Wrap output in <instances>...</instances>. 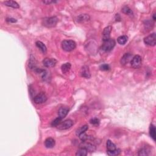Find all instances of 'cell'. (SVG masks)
<instances>
[{
	"instance_id": "10",
	"label": "cell",
	"mask_w": 156,
	"mask_h": 156,
	"mask_svg": "<svg viewBox=\"0 0 156 156\" xmlns=\"http://www.w3.org/2000/svg\"><path fill=\"white\" fill-rule=\"evenodd\" d=\"M112 28V26H109L105 28L104 31L103 33V42L108 40L109 39H110V33H111Z\"/></svg>"
},
{
	"instance_id": "6",
	"label": "cell",
	"mask_w": 156,
	"mask_h": 156,
	"mask_svg": "<svg viewBox=\"0 0 156 156\" xmlns=\"http://www.w3.org/2000/svg\"><path fill=\"white\" fill-rule=\"evenodd\" d=\"M73 125V121L71 120H67L61 122L59 125L57 126V128L59 130H66L72 126Z\"/></svg>"
},
{
	"instance_id": "27",
	"label": "cell",
	"mask_w": 156,
	"mask_h": 156,
	"mask_svg": "<svg viewBox=\"0 0 156 156\" xmlns=\"http://www.w3.org/2000/svg\"><path fill=\"white\" fill-rule=\"evenodd\" d=\"M79 138L82 141V142L87 141L90 138L89 136H88V135L85 134V132L80 134L79 135Z\"/></svg>"
},
{
	"instance_id": "20",
	"label": "cell",
	"mask_w": 156,
	"mask_h": 156,
	"mask_svg": "<svg viewBox=\"0 0 156 156\" xmlns=\"http://www.w3.org/2000/svg\"><path fill=\"white\" fill-rule=\"evenodd\" d=\"M127 40H128V37L126 35H121V36L118 37L117 42L119 44L123 45L126 44V43L127 42Z\"/></svg>"
},
{
	"instance_id": "28",
	"label": "cell",
	"mask_w": 156,
	"mask_h": 156,
	"mask_svg": "<svg viewBox=\"0 0 156 156\" xmlns=\"http://www.w3.org/2000/svg\"><path fill=\"white\" fill-rule=\"evenodd\" d=\"M62 120V119L58 116L57 118H56V119L52 122L51 126H57L61 123Z\"/></svg>"
},
{
	"instance_id": "17",
	"label": "cell",
	"mask_w": 156,
	"mask_h": 156,
	"mask_svg": "<svg viewBox=\"0 0 156 156\" xmlns=\"http://www.w3.org/2000/svg\"><path fill=\"white\" fill-rule=\"evenodd\" d=\"M35 45H36L37 48L40 49V50L43 52V53L44 54L46 53L47 48L44 43L40 42V41H37V42H36V43H35Z\"/></svg>"
},
{
	"instance_id": "31",
	"label": "cell",
	"mask_w": 156,
	"mask_h": 156,
	"mask_svg": "<svg viewBox=\"0 0 156 156\" xmlns=\"http://www.w3.org/2000/svg\"><path fill=\"white\" fill-rule=\"evenodd\" d=\"M6 21L9 23H14L17 22V20L13 18H8L6 19Z\"/></svg>"
},
{
	"instance_id": "2",
	"label": "cell",
	"mask_w": 156,
	"mask_h": 156,
	"mask_svg": "<svg viewBox=\"0 0 156 156\" xmlns=\"http://www.w3.org/2000/svg\"><path fill=\"white\" fill-rule=\"evenodd\" d=\"M76 46V44L74 41L68 40H63L62 43V48L65 51L69 52L74 50Z\"/></svg>"
},
{
	"instance_id": "24",
	"label": "cell",
	"mask_w": 156,
	"mask_h": 156,
	"mask_svg": "<svg viewBox=\"0 0 156 156\" xmlns=\"http://www.w3.org/2000/svg\"><path fill=\"white\" fill-rule=\"evenodd\" d=\"M150 136L154 140H155V127L153 125H151L149 128Z\"/></svg>"
},
{
	"instance_id": "21",
	"label": "cell",
	"mask_w": 156,
	"mask_h": 156,
	"mask_svg": "<svg viewBox=\"0 0 156 156\" xmlns=\"http://www.w3.org/2000/svg\"><path fill=\"white\" fill-rule=\"evenodd\" d=\"M88 154V151L87 149H85V148H80L78 150L77 153H76V155L77 156H85L87 155Z\"/></svg>"
},
{
	"instance_id": "1",
	"label": "cell",
	"mask_w": 156,
	"mask_h": 156,
	"mask_svg": "<svg viewBox=\"0 0 156 156\" xmlns=\"http://www.w3.org/2000/svg\"><path fill=\"white\" fill-rule=\"evenodd\" d=\"M58 21L59 20L56 17H46L42 20V24L46 28H53L56 26Z\"/></svg>"
},
{
	"instance_id": "11",
	"label": "cell",
	"mask_w": 156,
	"mask_h": 156,
	"mask_svg": "<svg viewBox=\"0 0 156 156\" xmlns=\"http://www.w3.org/2000/svg\"><path fill=\"white\" fill-rule=\"evenodd\" d=\"M80 75H81L82 77H84V78L89 79L91 77V74H90V69L89 67L86 66H83L81 68V69H80Z\"/></svg>"
},
{
	"instance_id": "5",
	"label": "cell",
	"mask_w": 156,
	"mask_h": 156,
	"mask_svg": "<svg viewBox=\"0 0 156 156\" xmlns=\"http://www.w3.org/2000/svg\"><path fill=\"white\" fill-rule=\"evenodd\" d=\"M144 44L151 46H154L156 44V35L155 33H153L151 34L146 37L144 39Z\"/></svg>"
},
{
	"instance_id": "15",
	"label": "cell",
	"mask_w": 156,
	"mask_h": 156,
	"mask_svg": "<svg viewBox=\"0 0 156 156\" xmlns=\"http://www.w3.org/2000/svg\"><path fill=\"white\" fill-rule=\"evenodd\" d=\"M4 4L6 6L12 7V8L14 9H18L20 7V6L18 5V4L14 1H6Z\"/></svg>"
},
{
	"instance_id": "26",
	"label": "cell",
	"mask_w": 156,
	"mask_h": 156,
	"mask_svg": "<svg viewBox=\"0 0 156 156\" xmlns=\"http://www.w3.org/2000/svg\"><path fill=\"white\" fill-rule=\"evenodd\" d=\"M120 153H121V151L119 149H116L114 150V151H107V154L110 156H116L119 155Z\"/></svg>"
},
{
	"instance_id": "19",
	"label": "cell",
	"mask_w": 156,
	"mask_h": 156,
	"mask_svg": "<svg viewBox=\"0 0 156 156\" xmlns=\"http://www.w3.org/2000/svg\"><path fill=\"white\" fill-rule=\"evenodd\" d=\"M151 151L148 148H143L138 151V155H148Z\"/></svg>"
},
{
	"instance_id": "25",
	"label": "cell",
	"mask_w": 156,
	"mask_h": 156,
	"mask_svg": "<svg viewBox=\"0 0 156 156\" xmlns=\"http://www.w3.org/2000/svg\"><path fill=\"white\" fill-rule=\"evenodd\" d=\"M88 129H89V127H88V126L87 125H84L83 126L80 127L79 129H78V130L76 131V135L79 136V135L80 134H82V133L85 132L86 131L88 130Z\"/></svg>"
},
{
	"instance_id": "12",
	"label": "cell",
	"mask_w": 156,
	"mask_h": 156,
	"mask_svg": "<svg viewBox=\"0 0 156 156\" xmlns=\"http://www.w3.org/2000/svg\"><path fill=\"white\" fill-rule=\"evenodd\" d=\"M132 59V54L130 53H126L124 54V56L121 57L120 62H121V65H125L127 64L129 62L131 61Z\"/></svg>"
},
{
	"instance_id": "23",
	"label": "cell",
	"mask_w": 156,
	"mask_h": 156,
	"mask_svg": "<svg viewBox=\"0 0 156 156\" xmlns=\"http://www.w3.org/2000/svg\"><path fill=\"white\" fill-rule=\"evenodd\" d=\"M122 12H123L124 14L127 15H129L131 17L133 16V12L131 9L129 8L128 6H124L122 9Z\"/></svg>"
},
{
	"instance_id": "30",
	"label": "cell",
	"mask_w": 156,
	"mask_h": 156,
	"mask_svg": "<svg viewBox=\"0 0 156 156\" xmlns=\"http://www.w3.org/2000/svg\"><path fill=\"white\" fill-rule=\"evenodd\" d=\"M100 68L101 70L107 71V70H109V69L110 67H109V65L107 64H103L100 67Z\"/></svg>"
},
{
	"instance_id": "18",
	"label": "cell",
	"mask_w": 156,
	"mask_h": 156,
	"mask_svg": "<svg viewBox=\"0 0 156 156\" xmlns=\"http://www.w3.org/2000/svg\"><path fill=\"white\" fill-rule=\"evenodd\" d=\"M71 65L69 63H65L64 64H63L61 67V69L63 73H67L69 71V69L71 68Z\"/></svg>"
},
{
	"instance_id": "13",
	"label": "cell",
	"mask_w": 156,
	"mask_h": 156,
	"mask_svg": "<svg viewBox=\"0 0 156 156\" xmlns=\"http://www.w3.org/2000/svg\"><path fill=\"white\" fill-rule=\"evenodd\" d=\"M68 111H69V109L67 107H62L59 109V111H58L59 117L62 118V119L64 118L65 116L67 115Z\"/></svg>"
},
{
	"instance_id": "7",
	"label": "cell",
	"mask_w": 156,
	"mask_h": 156,
	"mask_svg": "<svg viewBox=\"0 0 156 156\" xmlns=\"http://www.w3.org/2000/svg\"><path fill=\"white\" fill-rule=\"evenodd\" d=\"M46 100L47 96L44 93H43V92H41V93L37 94V95L34 98V101L35 104H42V103L46 102Z\"/></svg>"
},
{
	"instance_id": "4",
	"label": "cell",
	"mask_w": 156,
	"mask_h": 156,
	"mask_svg": "<svg viewBox=\"0 0 156 156\" xmlns=\"http://www.w3.org/2000/svg\"><path fill=\"white\" fill-rule=\"evenodd\" d=\"M131 64L132 68L135 69L139 68L142 64V58L140 56L136 55L132 57L131 61Z\"/></svg>"
},
{
	"instance_id": "3",
	"label": "cell",
	"mask_w": 156,
	"mask_h": 156,
	"mask_svg": "<svg viewBox=\"0 0 156 156\" xmlns=\"http://www.w3.org/2000/svg\"><path fill=\"white\" fill-rule=\"evenodd\" d=\"M116 42L115 40L113 39H110L108 40H106L104 42L103 44L101 46V49L103 51L106 52H109L111 51L114 46H115Z\"/></svg>"
},
{
	"instance_id": "9",
	"label": "cell",
	"mask_w": 156,
	"mask_h": 156,
	"mask_svg": "<svg viewBox=\"0 0 156 156\" xmlns=\"http://www.w3.org/2000/svg\"><path fill=\"white\" fill-rule=\"evenodd\" d=\"M43 63L45 67L51 68L55 66L57 63V61L53 58H45L43 61Z\"/></svg>"
},
{
	"instance_id": "29",
	"label": "cell",
	"mask_w": 156,
	"mask_h": 156,
	"mask_svg": "<svg viewBox=\"0 0 156 156\" xmlns=\"http://www.w3.org/2000/svg\"><path fill=\"white\" fill-rule=\"evenodd\" d=\"M90 123L92 124L93 125H98L99 123V120L96 118H93L92 119L90 120Z\"/></svg>"
},
{
	"instance_id": "8",
	"label": "cell",
	"mask_w": 156,
	"mask_h": 156,
	"mask_svg": "<svg viewBox=\"0 0 156 156\" xmlns=\"http://www.w3.org/2000/svg\"><path fill=\"white\" fill-rule=\"evenodd\" d=\"M79 148H85L89 152H93L96 150V146L91 143H89L85 141V142H82L80 144Z\"/></svg>"
},
{
	"instance_id": "16",
	"label": "cell",
	"mask_w": 156,
	"mask_h": 156,
	"mask_svg": "<svg viewBox=\"0 0 156 156\" xmlns=\"http://www.w3.org/2000/svg\"><path fill=\"white\" fill-rule=\"evenodd\" d=\"M90 20V16L87 14H81L79 15L77 18V21L79 23L85 22L87 21H89Z\"/></svg>"
},
{
	"instance_id": "14",
	"label": "cell",
	"mask_w": 156,
	"mask_h": 156,
	"mask_svg": "<svg viewBox=\"0 0 156 156\" xmlns=\"http://www.w3.org/2000/svg\"><path fill=\"white\" fill-rule=\"evenodd\" d=\"M55 140L54 138H46L45 141V146H46L47 148H52L55 146Z\"/></svg>"
},
{
	"instance_id": "33",
	"label": "cell",
	"mask_w": 156,
	"mask_h": 156,
	"mask_svg": "<svg viewBox=\"0 0 156 156\" xmlns=\"http://www.w3.org/2000/svg\"><path fill=\"white\" fill-rule=\"evenodd\" d=\"M153 17V20H154V21H155V14H154Z\"/></svg>"
},
{
	"instance_id": "32",
	"label": "cell",
	"mask_w": 156,
	"mask_h": 156,
	"mask_svg": "<svg viewBox=\"0 0 156 156\" xmlns=\"http://www.w3.org/2000/svg\"><path fill=\"white\" fill-rule=\"evenodd\" d=\"M43 3L46 4H51V3H56V1H43Z\"/></svg>"
},
{
	"instance_id": "22",
	"label": "cell",
	"mask_w": 156,
	"mask_h": 156,
	"mask_svg": "<svg viewBox=\"0 0 156 156\" xmlns=\"http://www.w3.org/2000/svg\"><path fill=\"white\" fill-rule=\"evenodd\" d=\"M106 145L107 148V151H114V150L116 149V146L110 140H108L107 141Z\"/></svg>"
}]
</instances>
